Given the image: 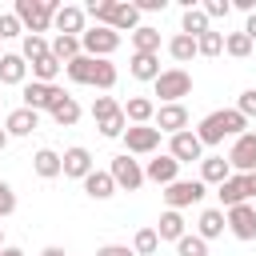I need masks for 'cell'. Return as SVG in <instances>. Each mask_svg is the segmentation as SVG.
I'll use <instances>...</instances> for the list:
<instances>
[{
	"label": "cell",
	"mask_w": 256,
	"mask_h": 256,
	"mask_svg": "<svg viewBox=\"0 0 256 256\" xmlns=\"http://www.w3.org/2000/svg\"><path fill=\"white\" fill-rule=\"evenodd\" d=\"M64 72H68V80H72V84H92V76H96V60L80 52L76 60H68V64H64Z\"/></svg>",
	"instance_id": "cell-23"
},
{
	"label": "cell",
	"mask_w": 256,
	"mask_h": 256,
	"mask_svg": "<svg viewBox=\"0 0 256 256\" xmlns=\"http://www.w3.org/2000/svg\"><path fill=\"white\" fill-rule=\"evenodd\" d=\"M216 188H220L216 196H220V204H224V208L248 204V184H244V176H240V172H232V176H228L224 184H216Z\"/></svg>",
	"instance_id": "cell-18"
},
{
	"label": "cell",
	"mask_w": 256,
	"mask_h": 256,
	"mask_svg": "<svg viewBox=\"0 0 256 256\" xmlns=\"http://www.w3.org/2000/svg\"><path fill=\"white\" fill-rule=\"evenodd\" d=\"M112 112H120V104H116L112 96H96V104H92V120L100 124V120H108Z\"/></svg>",
	"instance_id": "cell-42"
},
{
	"label": "cell",
	"mask_w": 256,
	"mask_h": 256,
	"mask_svg": "<svg viewBox=\"0 0 256 256\" xmlns=\"http://www.w3.org/2000/svg\"><path fill=\"white\" fill-rule=\"evenodd\" d=\"M232 176V164L224 156H204L200 160V184H224Z\"/></svg>",
	"instance_id": "cell-20"
},
{
	"label": "cell",
	"mask_w": 256,
	"mask_h": 256,
	"mask_svg": "<svg viewBox=\"0 0 256 256\" xmlns=\"http://www.w3.org/2000/svg\"><path fill=\"white\" fill-rule=\"evenodd\" d=\"M180 32H184V36H204V32H208V16H204V12L196 8V4H192V8H184Z\"/></svg>",
	"instance_id": "cell-29"
},
{
	"label": "cell",
	"mask_w": 256,
	"mask_h": 256,
	"mask_svg": "<svg viewBox=\"0 0 256 256\" xmlns=\"http://www.w3.org/2000/svg\"><path fill=\"white\" fill-rule=\"evenodd\" d=\"M156 116V104L148 100V96H132L128 104H124V120H132V124H148Z\"/></svg>",
	"instance_id": "cell-25"
},
{
	"label": "cell",
	"mask_w": 256,
	"mask_h": 256,
	"mask_svg": "<svg viewBox=\"0 0 256 256\" xmlns=\"http://www.w3.org/2000/svg\"><path fill=\"white\" fill-rule=\"evenodd\" d=\"M52 120H56L60 128H72V124L80 120V104H76L72 96H64V100H60V104L52 108Z\"/></svg>",
	"instance_id": "cell-33"
},
{
	"label": "cell",
	"mask_w": 256,
	"mask_h": 256,
	"mask_svg": "<svg viewBox=\"0 0 256 256\" xmlns=\"http://www.w3.org/2000/svg\"><path fill=\"white\" fill-rule=\"evenodd\" d=\"M52 56H56L60 64L76 60V56H80V36H56V40H52Z\"/></svg>",
	"instance_id": "cell-32"
},
{
	"label": "cell",
	"mask_w": 256,
	"mask_h": 256,
	"mask_svg": "<svg viewBox=\"0 0 256 256\" xmlns=\"http://www.w3.org/2000/svg\"><path fill=\"white\" fill-rule=\"evenodd\" d=\"M52 24H56V36H80V32H84V8H76V4L56 8Z\"/></svg>",
	"instance_id": "cell-15"
},
{
	"label": "cell",
	"mask_w": 256,
	"mask_h": 256,
	"mask_svg": "<svg viewBox=\"0 0 256 256\" xmlns=\"http://www.w3.org/2000/svg\"><path fill=\"white\" fill-rule=\"evenodd\" d=\"M0 56H4V52H0Z\"/></svg>",
	"instance_id": "cell-55"
},
{
	"label": "cell",
	"mask_w": 256,
	"mask_h": 256,
	"mask_svg": "<svg viewBox=\"0 0 256 256\" xmlns=\"http://www.w3.org/2000/svg\"><path fill=\"white\" fill-rule=\"evenodd\" d=\"M156 236H160V240H180V236H184V216H180V212H172V208H168V212H160Z\"/></svg>",
	"instance_id": "cell-26"
},
{
	"label": "cell",
	"mask_w": 256,
	"mask_h": 256,
	"mask_svg": "<svg viewBox=\"0 0 256 256\" xmlns=\"http://www.w3.org/2000/svg\"><path fill=\"white\" fill-rule=\"evenodd\" d=\"M60 172H64V176H72V180H84V176L92 172V152H88V148H80V144H76V148H68V152L60 156Z\"/></svg>",
	"instance_id": "cell-14"
},
{
	"label": "cell",
	"mask_w": 256,
	"mask_h": 256,
	"mask_svg": "<svg viewBox=\"0 0 256 256\" xmlns=\"http://www.w3.org/2000/svg\"><path fill=\"white\" fill-rule=\"evenodd\" d=\"M200 12L212 20V16H228V12H232V4H228V0H204V4H200Z\"/></svg>",
	"instance_id": "cell-46"
},
{
	"label": "cell",
	"mask_w": 256,
	"mask_h": 256,
	"mask_svg": "<svg viewBox=\"0 0 256 256\" xmlns=\"http://www.w3.org/2000/svg\"><path fill=\"white\" fill-rule=\"evenodd\" d=\"M60 68H64V64H60L56 56H44V60H36V64H32V80H36V84H56Z\"/></svg>",
	"instance_id": "cell-31"
},
{
	"label": "cell",
	"mask_w": 256,
	"mask_h": 256,
	"mask_svg": "<svg viewBox=\"0 0 256 256\" xmlns=\"http://www.w3.org/2000/svg\"><path fill=\"white\" fill-rule=\"evenodd\" d=\"M28 76V60L20 52H4L0 56V84H24Z\"/></svg>",
	"instance_id": "cell-19"
},
{
	"label": "cell",
	"mask_w": 256,
	"mask_h": 256,
	"mask_svg": "<svg viewBox=\"0 0 256 256\" xmlns=\"http://www.w3.org/2000/svg\"><path fill=\"white\" fill-rule=\"evenodd\" d=\"M36 128H40V112H32V108H16V112L4 116V132L8 136H32Z\"/></svg>",
	"instance_id": "cell-16"
},
{
	"label": "cell",
	"mask_w": 256,
	"mask_h": 256,
	"mask_svg": "<svg viewBox=\"0 0 256 256\" xmlns=\"http://www.w3.org/2000/svg\"><path fill=\"white\" fill-rule=\"evenodd\" d=\"M244 36L256 44V12H248V24H244Z\"/></svg>",
	"instance_id": "cell-49"
},
{
	"label": "cell",
	"mask_w": 256,
	"mask_h": 256,
	"mask_svg": "<svg viewBox=\"0 0 256 256\" xmlns=\"http://www.w3.org/2000/svg\"><path fill=\"white\" fill-rule=\"evenodd\" d=\"M116 76H120V72H116V64H112V60H96V76H92V84H96V88H104V92H108V88H116Z\"/></svg>",
	"instance_id": "cell-38"
},
{
	"label": "cell",
	"mask_w": 256,
	"mask_h": 256,
	"mask_svg": "<svg viewBox=\"0 0 256 256\" xmlns=\"http://www.w3.org/2000/svg\"><path fill=\"white\" fill-rule=\"evenodd\" d=\"M224 52V36L220 32H204V36H196V56H220Z\"/></svg>",
	"instance_id": "cell-35"
},
{
	"label": "cell",
	"mask_w": 256,
	"mask_h": 256,
	"mask_svg": "<svg viewBox=\"0 0 256 256\" xmlns=\"http://www.w3.org/2000/svg\"><path fill=\"white\" fill-rule=\"evenodd\" d=\"M20 56L36 64V60H44V56H52V44H48L44 36H24V48H20Z\"/></svg>",
	"instance_id": "cell-34"
},
{
	"label": "cell",
	"mask_w": 256,
	"mask_h": 256,
	"mask_svg": "<svg viewBox=\"0 0 256 256\" xmlns=\"http://www.w3.org/2000/svg\"><path fill=\"white\" fill-rule=\"evenodd\" d=\"M124 144H128V156H148L160 148V132L152 124H132L124 128Z\"/></svg>",
	"instance_id": "cell-9"
},
{
	"label": "cell",
	"mask_w": 256,
	"mask_h": 256,
	"mask_svg": "<svg viewBox=\"0 0 256 256\" xmlns=\"http://www.w3.org/2000/svg\"><path fill=\"white\" fill-rule=\"evenodd\" d=\"M244 132H248V120H244L236 108H220V112H212V116L200 120L196 140L208 148V144H220L224 136H244Z\"/></svg>",
	"instance_id": "cell-1"
},
{
	"label": "cell",
	"mask_w": 256,
	"mask_h": 256,
	"mask_svg": "<svg viewBox=\"0 0 256 256\" xmlns=\"http://www.w3.org/2000/svg\"><path fill=\"white\" fill-rule=\"evenodd\" d=\"M96 128H100V136H108V140H112V136H124V128H128V120H124V108H120V112H112L108 120H100Z\"/></svg>",
	"instance_id": "cell-40"
},
{
	"label": "cell",
	"mask_w": 256,
	"mask_h": 256,
	"mask_svg": "<svg viewBox=\"0 0 256 256\" xmlns=\"http://www.w3.org/2000/svg\"><path fill=\"white\" fill-rule=\"evenodd\" d=\"M0 256H24V248H8V244H4V248H0Z\"/></svg>",
	"instance_id": "cell-52"
},
{
	"label": "cell",
	"mask_w": 256,
	"mask_h": 256,
	"mask_svg": "<svg viewBox=\"0 0 256 256\" xmlns=\"http://www.w3.org/2000/svg\"><path fill=\"white\" fill-rule=\"evenodd\" d=\"M16 212V192H12V184H4L0 180V220L4 216H12Z\"/></svg>",
	"instance_id": "cell-44"
},
{
	"label": "cell",
	"mask_w": 256,
	"mask_h": 256,
	"mask_svg": "<svg viewBox=\"0 0 256 256\" xmlns=\"http://www.w3.org/2000/svg\"><path fill=\"white\" fill-rule=\"evenodd\" d=\"M40 256H68V252H64V248H56V244H48V248H44Z\"/></svg>",
	"instance_id": "cell-51"
},
{
	"label": "cell",
	"mask_w": 256,
	"mask_h": 256,
	"mask_svg": "<svg viewBox=\"0 0 256 256\" xmlns=\"http://www.w3.org/2000/svg\"><path fill=\"white\" fill-rule=\"evenodd\" d=\"M168 56H172V60H180V64H188V60L196 56V36H184V32H176V36L168 40Z\"/></svg>",
	"instance_id": "cell-27"
},
{
	"label": "cell",
	"mask_w": 256,
	"mask_h": 256,
	"mask_svg": "<svg viewBox=\"0 0 256 256\" xmlns=\"http://www.w3.org/2000/svg\"><path fill=\"white\" fill-rule=\"evenodd\" d=\"M128 72H132L136 80H156V76H160V60H156V56H136V52H132Z\"/></svg>",
	"instance_id": "cell-30"
},
{
	"label": "cell",
	"mask_w": 256,
	"mask_h": 256,
	"mask_svg": "<svg viewBox=\"0 0 256 256\" xmlns=\"http://www.w3.org/2000/svg\"><path fill=\"white\" fill-rule=\"evenodd\" d=\"M160 248V236H156V228H140L136 232V244H132V252L136 256H152Z\"/></svg>",
	"instance_id": "cell-39"
},
{
	"label": "cell",
	"mask_w": 256,
	"mask_h": 256,
	"mask_svg": "<svg viewBox=\"0 0 256 256\" xmlns=\"http://www.w3.org/2000/svg\"><path fill=\"white\" fill-rule=\"evenodd\" d=\"M152 120H156V132H160V136H164V132H168V136L188 132V108H184V104H160Z\"/></svg>",
	"instance_id": "cell-11"
},
{
	"label": "cell",
	"mask_w": 256,
	"mask_h": 256,
	"mask_svg": "<svg viewBox=\"0 0 256 256\" xmlns=\"http://www.w3.org/2000/svg\"><path fill=\"white\" fill-rule=\"evenodd\" d=\"M32 168H36V176L52 180V176H60V156H56L52 148H40V152L32 156Z\"/></svg>",
	"instance_id": "cell-28"
},
{
	"label": "cell",
	"mask_w": 256,
	"mask_h": 256,
	"mask_svg": "<svg viewBox=\"0 0 256 256\" xmlns=\"http://www.w3.org/2000/svg\"><path fill=\"white\" fill-rule=\"evenodd\" d=\"M204 188H208V184H200V180H172V184L164 188V204H168L172 212H180V208H188V204H200V200H204Z\"/></svg>",
	"instance_id": "cell-7"
},
{
	"label": "cell",
	"mask_w": 256,
	"mask_h": 256,
	"mask_svg": "<svg viewBox=\"0 0 256 256\" xmlns=\"http://www.w3.org/2000/svg\"><path fill=\"white\" fill-rule=\"evenodd\" d=\"M236 112L248 120V116H256V88H248V92H240V100H236Z\"/></svg>",
	"instance_id": "cell-45"
},
{
	"label": "cell",
	"mask_w": 256,
	"mask_h": 256,
	"mask_svg": "<svg viewBox=\"0 0 256 256\" xmlns=\"http://www.w3.org/2000/svg\"><path fill=\"white\" fill-rule=\"evenodd\" d=\"M116 48H120V32H112V28H84L80 32V52L92 60H108Z\"/></svg>",
	"instance_id": "cell-4"
},
{
	"label": "cell",
	"mask_w": 256,
	"mask_h": 256,
	"mask_svg": "<svg viewBox=\"0 0 256 256\" xmlns=\"http://www.w3.org/2000/svg\"><path fill=\"white\" fill-rule=\"evenodd\" d=\"M56 8H60L56 0H16L12 16L24 24V32H28V36H40V32H48V24H52Z\"/></svg>",
	"instance_id": "cell-2"
},
{
	"label": "cell",
	"mask_w": 256,
	"mask_h": 256,
	"mask_svg": "<svg viewBox=\"0 0 256 256\" xmlns=\"http://www.w3.org/2000/svg\"><path fill=\"white\" fill-rule=\"evenodd\" d=\"M108 176H112V184L116 188H124V192H136L140 184H144V168L128 156V152H120V156H112V164H108Z\"/></svg>",
	"instance_id": "cell-5"
},
{
	"label": "cell",
	"mask_w": 256,
	"mask_h": 256,
	"mask_svg": "<svg viewBox=\"0 0 256 256\" xmlns=\"http://www.w3.org/2000/svg\"><path fill=\"white\" fill-rule=\"evenodd\" d=\"M224 228L236 236V240H256V208L252 204H236L224 212Z\"/></svg>",
	"instance_id": "cell-8"
},
{
	"label": "cell",
	"mask_w": 256,
	"mask_h": 256,
	"mask_svg": "<svg viewBox=\"0 0 256 256\" xmlns=\"http://www.w3.org/2000/svg\"><path fill=\"white\" fill-rule=\"evenodd\" d=\"M156 96H160V104H180L188 92H192V76L184 72V68H164L156 80Z\"/></svg>",
	"instance_id": "cell-3"
},
{
	"label": "cell",
	"mask_w": 256,
	"mask_h": 256,
	"mask_svg": "<svg viewBox=\"0 0 256 256\" xmlns=\"http://www.w3.org/2000/svg\"><path fill=\"white\" fill-rule=\"evenodd\" d=\"M228 164H232V172H240V176L256 172V132L236 136V144H232V152H228Z\"/></svg>",
	"instance_id": "cell-10"
},
{
	"label": "cell",
	"mask_w": 256,
	"mask_h": 256,
	"mask_svg": "<svg viewBox=\"0 0 256 256\" xmlns=\"http://www.w3.org/2000/svg\"><path fill=\"white\" fill-rule=\"evenodd\" d=\"M176 252H180V256H208V244H204L200 236H188V232H184V236L176 240Z\"/></svg>",
	"instance_id": "cell-41"
},
{
	"label": "cell",
	"mask_w": 256,
	"mask_h": 256,
	"mask_svg": "<svg viewBox=\"0 0 256 256\" xmlns=\"http://www.w3.org/2000/svg\"><path fill=\"white\" fill-rule=\"evenodd\" d=\"M132 52H136V56H156V52H160V32L148 28V24H140V28L132 32Z\"/></svg>",
	"instance_id": "cell-22"
},
{
	"label": "cell",
	"mask_w": 256,
	"mask_h": 256,
	"mask_svg": "<svg viewBox=\"0 0 256 256\" xmlns=\"http://www.w3.org/2000/svg\"><path fill=\"white\" fill-rule=\"evenodd\" d=\"M0 248H4V228H0Z\"/></svg>",
	"instance_id": "cell-54"
},
{
	"label": "cell",
	"mask_w": 256,
	"mask_h": 256,
	"mask_svg": "<svg viewBox=\"0 0 256 256\" xmlns=\"http://www.w3.org/2000/svg\"><path fill=\"white\" fill-rule=\"evenodd\" d=\"M68 92L60 88V84H24V108H32V112H52L60 100H64Z\"/></svg>",
	"instance_id": "cell-6"
},
{
	"label": "cell",
	"mask_w": 256,
	"mask_h": 256,
	"mask_svg": "<svg viewBox=\"0 0 256 256\" xmlns=\"http://www.w3.org/2000/svg\"><path fill=\"white\" fill-rule=\"evenodd\" d=\"M196 236L208 244V240H216V236H224V212L220 208H204L200 212V224H196Z\"/></svg>",
	"instance_id": "cell-21"
},
{
	"label": "cell",
	"mask_w": 256,
	"mask_h": 256,
	"mask_svg": "<svg viewBox=\"0 0 256 256\" xmlns=\"http://www.w3.org/2000/svg\"><path fill=\"white\" fill-rule=\"evenodd\" d=\"M96 256H136V252H132V248H124V244H104Z\"/></svg>",
	"instance_id": "cell-47"
},
{
	"label": "cell",
	"mask_w": 256,
	"mask_h": 256,
	"mask_svg": "<svg viewBox=\"0 0 256 256\" xmlns=\"http://www.w3.org/2000/svg\"><path fill=\"white\" fill-rule=\"evenodd\" d=\"M108 28H112V32H136V28H140V8L128 4V0H116V4H112Z\"/></svg>",
	"instance_id": "cell-17"
},
{
	"label": "cell",
	"mask_w": 256,
	"mask_h": 256,
	"mask_svg": "<svg viewBox=\"0 0 256 256\" xmlns=\"http://www.w3.org/2000/svg\"><path fill=\"white\" fill-rule=\"evenodd\" d=\"M84 192H88L92 200H108V196L116 192V184H112L108 172H96V168H92V172L84 176Z\"/></svg>",
	"instance_id": "cell-24"
},
{
	"label": "cell",
	"mask_w": 256,
	"mask_h": 256,
	"mask_svg": "<svg viewBox=\"0 0 256 256\" xmlns=\"http://www.w3.org/2000/svg\"><path fill=\"white\" fill-rule=\"evenodd\" d=\"M144 180H152V184H172V180H180V164L168 156V152H160V156H152L148 160V168H144Z\"/></svg>",
	"instance_id": "cell-13"
},
{
	"label": "cell",
	"mask_w": 256,
	"mask_h": 256,
	"mask_svg": "<svg viewBox=\"0 0 256 256\" xmlns=\"http://www.w3.org/2000/svg\"><path fill=\"white\" fill-rule=\"evenodd\" d=\"M224 52L236 56V60H244V56L252 52V40H248L244 32H228V36H224Z\"/></svg>",
	"instance_id": "cell-37"
},
{
	"label": "cell",
	"mask_w": 256,
	"mask_h": 256,
	"mask_svg": "<svg viewBox=\"0 0 256 256\" xmlns=\"http://www.w3.org/2000/svg\"><path fill=\"white\" fill-rule=\"evenodd\" d=\"M168 156L176 164H192V160H204V144L196 140V132H176L168 144Z\"/></svg>",
	"instance_id": "cell-12"
},
{
	"label": "cell",
	"mask_w": 256,
	"mask_h": 256,
	"mask_svg": "<svg viewBox=\"0 0 256 256\" xmlns=\"http://www.w3.org/2000/svg\"><path fill=\"white\" fill-rule=\"evenodd\" d=\"M24 32V24L12 16V12H0V40H12V36H20Z\"/></svg>",
	"instance_id": "cell-43"
},
{
	"label": "cell",
	"mask_w": 256,
	"mask_h": 256,
	"mask_svg": "<svg viewBox=\"0 0 256 256\" xmlns=\"http://www.w3.org/2000/svg\"><path fill=\"white\" fill-rule=\"evenodd\" d=\"M4 148H8V132L0 128V152H4Z\"/></svg>",
	"instance_id": "cell-53"
},
{
	"label": "cell",
	"mask_w": 256,
	"mask_h": 256,
	"mask_svg": "<svg viewBox=\"0 0 256 256\" xmlns=\"http://www.w3.org/2000/svg\"><path fill=\"white\" fill-rule=\"evenodd\" d=\"M244 184H248V196H256V172H248V176H244Z\"/></svg>",
	"instance_id": "cell-50"
},
{
	"label": "cell",
	"mask_w": 256,
	"mask_h": 256,
	"mask_svg": "<svg viewBox=\"0 0 256 256\" xmlns=\"http://www.w3.org/2000/svg\"><path fill=\"white\" fill-rule=\"evenodd\" d=\"M164 4H168V0H140L136 8H140V12H164Z\"/></svg>",
	"instance_id": "cell-48"
},
{
	"label": "cell",
	"mask_w": 256,
	"mask_h": 256,
	"mask_svg": "<svg viewBox=\"0 0 256 256\" xmlns=\"http://www.w3.org/2000/svg\"><path fill=\"white\" fill-rule=\"evenodd\" d=\"M112 4H116V0H88L84 16H92L96 28H108V20H112Z\"/></svg>",
	"instance_id": "cell-36"
}]
</instances>
